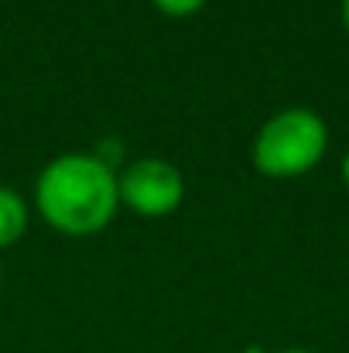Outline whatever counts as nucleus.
Here are the masks:
<instances>
[{
    "instance_id": "obj_1",
    "label": "nucleus",
    "mask_w": 349,
    "mask_h": 353,
    "mask_svg": "<svg viewBox=\"0 0 349 353\" xmlns=\"http://www.w3.org/2000/svg\"><path fill=\"white\" fill-rule=\"evenodd\" d=\"M34 199L55 230L72 236L100 234L120 210L116 172L100 154H62L41 168Z\"/></svg>"
},
{
    "instance_id": "obj_2",
    "label": "nucleus",
    "mask_w": 349,
    "mask_h": 353,
    "mask_svg": "<svg viewBox=\"0 0 349 353\" xmlns=\"http://www.w3.org/2000/svg\"><path fill=\"white\" fill-rule=\"evenodd\" d=\"M326 144V120L308 107H288L257 130L253 165L267 179H295L322 161Z\"/></svg>"
},
{
    "instance_id": "obj_3",
    "label": "nucleus",
    "mask_w": 349,
    "mask_h": 353,
    "mask_svg": "<svg viewBox=\"0 0 349 353\" xmlns=\"http://www.w3.org/2000/svg\"><path fill=\"white\" fill-rule=\"evenodd\" d=\"M116 189H120V206L140 216H165L178 210L185 196V179L165 158H137L116 175Z\"/></svg>"
},
{
    "instance_id": "obj_4",
    "label": "nucleus",
    "mask_w": 349,
    "mask_h": 353,
    "mask_svg": "<svg viewBox=\"0 0 349 353\" xmlns=\"http://www.w3.org/2000/svg\"><path fill=\"white\" fill-rule=\"evenodd\" d=\"M28 230V203L17 189L0 185V247L14 243Z\"/></svg>"
},
{
    "instance_id": "obj_5",
    "label": "nucleus",
    "mask_w": 349,
    "mask_h": 353,
    "mask_svg": "<svg viewBox=\"0 0 349 353\" xmlns=\"http://www.w3.org/2000/svg\"><path fill=\"white\" fill-rule=\"evenodd\" d=\"M202 3H206V0H154V7L165 10V14H171V17H189V14H195Z\"/></svg>"
},
{
    "instance_id": "obj_6",
    "label": "nucleus",
    "mask_w": 349,
    "mask_h": 353,
    "mask_svg": "<svg viewBox=\"0 0 349 353\" xmlns=\"http://www.w3.org/2000/svg\"><path fill=\"white\" fill-rule=\"evenodd\" d=\"M343 179H346V185H349V154L343 158Z\"/></svg>"
},
{
    "instance_id": "obj_7",
    "label": "nucleus",
    "mask_w": 349,
    "mask_h": 353,
    "mask_svg": "<svg viewBox=\"0 0 349 353\" xmlns=\"http://www.w3.org/2000/svg\"><path fill=\"white\" fill-rule=\"evenodd\" d=\"M343 21H346V31H349V0H343Z\"/></svg>"
},
{
    "instance_id": "obj_8",
    "label": "nucleus",
    "mask_w": 349,
    "mask_h": 353,
    "mask_svg": "<svg viewBox=\"0 0 349 353\" xmlns=\"http://www.w3.org/2000/svg\"><path fill=\"white\" fill-rule=\"evenodd\" d=\"M281 353H315V350H298V347H295V350H281Z\"/></svg>"
}]
</instances>
